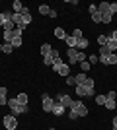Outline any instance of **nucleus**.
Listing matches in <instances>:
<instances>
[{"mask_svg":"<svg viewBox=\"0 0 117 130\" xmlns=\"http://www.w3.org/2000/svg\"><path fill=\"white\" fill-rule=\"evenodd\" d=\"M94 86H96L94 80H92V78H88L84 84H80V86L74 87V89H76V95H78V97H94V95H96Z\"/></svg>","mask_w":117,"mask_h":130,"instance_id":"1","label":"nucleus"},{"mask_svg":"<svg viewBox=\"0 0 117 130\" xmlns=\"http://www.w3.org/2000/svg\"><path fill=\"white\" fill-rule=\"evenodd\" d=\"M88 115V107L84 105V101H80V99H74V103H72V107H70V119L72 120H76V119H80V117H86Z\"/></svg>","mask_w":117,"mask_h":130,"instance_id":"2","label":"nucleus"},{"mask_svg":"<svg viewBox=\"0 0 117 130\" xmlns=\"http://www.w3.org/2000/svg\"><path fill=\"white\" fill-rule=\"evenodd\" d=\"M67 56H68V66L70 64H80V62H84L86 60V53H82V51H76V49H68L67 51Z\"/></svg>","mask_w":117,"mask_h":130,"instance_id":"3","label":"nucleus"},{"mask_svg":"<svg viewBox=\"0 0 117 130\" xmlns=\"http://www.w3.org/2000/svg\"><path fill=\"white\" fill-rule=\"evenodd\" d=\"M98 12L101 14V23H111L113 14L109 12V2H101V4H98Z\"/></svg>","mask_w":117,"mask_h":130,"instance_id":"4","label":"nucleus"},{"mask_svg":"<svg viewBox=\"0 0 117 130\" xmlns=\"http://www.w3.org/2000/svg\"><path fill=\"white\" fill-rule=\"evenodd\" d=\"M8 107L12 109V115H14V117H16V115L28 113V105H22L18 99H8Z\"/></svg>","mask_w":117,"mask_h":130,"instance_id":"5","label":"nucleus"},{"mask_svg":"<svg viewBox=\"0 0 117 130\" xmlns=\"http://www.w3.org/2000/svg\"><path fill=\"white\" fill-rule=\"evenodd\" d=\"M2 124H4L6 130H16V128H18V119L14 117V115H4Z\"/></svg>","mask_w":117,"mask_h":130,"instance_id":"6","label":"nucleus"},{"mask_svg":"<svg viewBox=\"0 0 117 130\" xmlns=\"http://www.w3.org/2000/svg\"><path fill=\"white\" fill-rule=\"evenodd\" d=\"M57 103H61L64 109H70L74 103V99L70 97V95H67V93H59V97H57Z\"/></svg>","mask_w":117,"mask_h":130,"instance_id":"7","label":"nucleus"},{"mask_svg":"<svg viewBox=\"0 0 117 130\" xmlns=\"http://www.w3.org/2000/svg\"><path fill=\"white\" fill-rule=\"evenodd\" d=\"M41 105H43L45 113H51V111H53V105H55V99H51L47 93H43V97H41Z\"/></svg>","mask_w":117,"mask_h":130,"instance_id":"8","label":"nucleus"},{"mask_svg":"<svg viewBox=\"0 0 117 130\" xmlns=\"http://www.w3.org/2000/svg\"><path fill=\"white\" fill-rule=\"evenodd\" d=\"M12 47H14V49H18V47H22V31H20V29H14V31H12Z\"/></svg>","mask_w":117,"mask_h":130,"instance_id":"9","label":"nucleus"},{"mask_svg":"<svg viewBox=\"0 0 117 130\" xmlns=\"http://www.w3.org/2000/svg\"><path fill=\"white\" fill-rule=\"evenodd\" d=\"M20 16H22V22L25 23V25H29V23L33 22V20H31V12H29L28 8H23V10L20 12Z\"/></svg>","mask_w":117,"mask_h":130,"instance_id":"10","label":"nucleus"},{"mask_svg":"<svg viewBox=\"0 0 117 130\" xmlns=\"http://www.w3.org/2000/svg\"><path fill=\"white\" fill-rule=\"evenodd\" d=\"M64 111H67V109L62 107L61 103H57V101H55V105H53V111H51V115H55V117H61V115H64Z\"/></svg>","mask_w":117,"mask_h":130,"instance_id":"11","label":"nucleus"},{"mask_svg":"<svg viewBox=\"0 0 117 130\" xmlns=\"http://www.w3.org/2000/svg\"><path fill=\"white\" fill-rule=\"evenodd\" d=\"M55 72H59L61 76H64V78H67V76H70V66H68V64H64V62H62V64L59 66V68H57Z\"/></svg>","mask_w":117,"mask_h":130,"instance_id":"12","label":"nucleus"},{"mask_svg":"<svg viewBox=\"0 0 117 130\" xmlns=\"http://www.w3.org/2000/svg\"><path fill=\"white\" fill-rule=\"evenodd\" d=\"M55 37L59 39V41H67V31H64V29H62V27H55Z\"/></svg>","mask_w":117,"mask_h":130,"instance_id":"13","label":"nucleus"},{"mask_svg":"<svg viewBox=\"0 0 117 130\" xmlns=\"http://www.w3.org/2000/svg\"><path fill=\"white\" fill-rule=\"evenodd\" d=\"M86 47H88V39H86V37L76 39V51H84Z\"/></svg>","mask_w":117,"mask_h":130,"instance_id":"14","label":"nucleus"},{"mask_svg":"<svg viewBox=\"0 0 117 130\" xmlns=\"http://www.w3.org/2000/svg\"><path fill=\"white\" fill-rule=\"evenodd\" d=\"M51 53H53V47H51V43H43V45H41V54H43V58H45V56H49Z\"/></svg>","mask_w":117,"mask_h":130,"instance_id":"15","label":"nucleus"},{"mask_svg":"<svg viewBox=\"0 0 117 130\" xmlns=\"http://www.w3.org/2000/svg\"><path fill=\"white\" fill-rule=\"evenodd\" d=\"M6 95H8V89L2 86L0 87V105H8V97Z\"/></svg>","mask_w":117,"mask_h":130,"instance_id":"16","label":"nucleus"},{"mask_svg":"<svg viewBox=\"0 0 117 130\" xmlns=\"http://www.w3.org/2000/svg\"><path fill=\"white\" fill-rule=\"evenodd\" d=\"M106 64H107V66H115V64H117V54H115V53H109V54H107Z\"/></svg>","mask_w":117,"mask_h":130,"instance_id":"17","label":"nucleus"},{"mask_svg":"<svg viewBox=\"0 0 117 130\" xmlns=\"http://www.w3.org/2000/svg\"><path fill=\"white\" fill-rule=\"evenodd\" d=\"M12 8H14V14H20V12H22L25 6H23L20 0H14V2H12Z\"/></svg>","mask_w":117,"mask_h":130,"instance_id":"18","label":"nucleus"},{"mask_svg":"<svg viewBox=\"0 0 117 130\" xmlns=\"http://www.w3.org/2000/svg\"><path fill=\"white\" fill-rule=\"evenodd\" d=\"M88 80V76L84 74V72H80V74H76L74 76V82H76V86H80V84H84V82Z\"/></svg>","mask_w":117,"mask_h":130,"instance_id":"19","label":"nucleus"},{"mask_svg":"<svg viewBox=\"0 0 117 130\" xmlns=\"http://www.w3.org/2000/svg\"><path fill=\"white\" fill-rule=\"evenodd\" d=\"M106 47H107L109 51H111V53H115V51H117V41L109 37V39H107V45H106Z\"/></svg>","mask_w":117,"mask_h":130,"instance_id":"20","label":"nucleus"},{"mask_svg":"<svg viewBox=\"0 0 117 130\" xmlns=\"http://www.w3.org/2000/svg\"><path fill=\"white\" fill-rule=\"evenodd\" d=\"M0 51L6 54H10L12 51H14V47H12V43H4V45H0Z\"/></svg>","mask_w":117,"mask_h":130,"instance_id":"21","label":"nucleus"},{"mask_svg":"<svg viewBox=\"0 0 117 130\" xmlns=\"http://www.w3.org/2000/svg\"><path fill=\"white\" fill-rule=\"evenodd\" d=\"M39 14H41V16H49V14H51V8L47 4H41V6H39Z\"/></svg>","mask_w":117,"mask_h":130,"instance_id":"22","label":"nucleus"},{"mask_svg":"<svg viewBox=\"0 0 117 130\" xmlns=\"http://www.w3.org/2000/svg\"><path fill=\"white\" fill-rule=\"evenodd\" d=\"M106 109H109V111L117 109V101H113V99H106Z\"/></svg>","mask_w":117,"mask_h":130,"instance_id":"23","label":"nucleus"},{"mask_svg":"<svg viewBox=\"0 0 117 130\" xmlns=\"http://www.w3.org/2000/svg\"><path fill=\"white\" fill-rule=\"evenodd\" d=\"M67 45H68V49H76V39H74L72 35H68L67 37Z\"/></svg>","mask_w":117,"mask_h":130,"instance_id":"24","label":"nucleus"},{"mask_svg":"<svg viewBox=\"0 0 117 130\" xmlns=\"http://www.w3.org/2000/svg\"><path fill=\"white\" fill-rule=\"evenodd\" d=\"M16 99H18V101H20L22 105H28V93H20Z\"/></svg>","mask_w":117,"mask_h":130,"instance_id":"25","label":"nucleus"},{"mask_svg":"<svg viewBox=\"0 0 117 130\" xmlns=\"http://www.w3.org/2000/svg\"><path fill=\"white\" fill-rule=\"evenodd\" d=\"M107 39H109L107 35H100V37H98V43H100V47H106V45H107Z\"/></svg>","mask_w":117,"mask_h":130,"instance_id":"26","label":"nucleus"},{"mask_svg":"<svg viewBox=\"0 0 117 130\" xmlns=\"http://www.w3.org/2000/svg\"><path fill=\"white\" fill-rule=\"evenodd\" d=\"M92 22L101 23V14H100V12H94V14H92Z\"/></svg>","mask_w":117,"mask_h":130,"instance_id":"27","label":"nucleus"},{"mask_svg":"<svg viewBox=\"0 0 117 130\" xmlns=\"http://www.w3.org/2000/svg\"><path fill=\"white\" fill-rule=\"evenodd\" d=\"M106 95H96V103H98V105H106Z\"/></svg>","mask_w":117,"mask_h":130,"instance_id":"28","label":"nucleus"},{"mask_svg":"<svg viewBox=\"0 0 117 130\" xmlns=\"http://www.w3.org/2000/svg\"><path fill=\"white\" fill-rule=\"evenodd\" d=\"M80 68H82V72L86 74V72L90 70V62H88V60H84V62H80Z\"/></svg>","mask_w":117,"mask_h":130,"instance_id":"29","label":"nucleus"},{"mask_svg":"<svg viewBox=\"0 0 117 130\" xmlns=\"http://www.w3.org/2000/svg\"><path fill=\"white\" fill-rule=\"evenodd\" d=\"M43 64H47V66H53V53H51L49 56H45V58H43Z\"/></svg>","mask_w":117,"mask_h":130,"instance_id":"30","label":"nucleus"},{"mask_svg":"<svg viewBox=\"0 0 117 130\" xmlns=\"http://www.w3.org/2000/svg\"><path fill=\"white\" fill-rule=\"evenodd\" d=\"M67 86L76 87V82H74V78H72V76H67Z\"/></svg>","mask_w":117,"mask_h":130,"instance_id":"31","label":"nucleus"},{"mask_svg":"<svg viewBox=\"0 0 117 130\" xmlns=\"http://www.w3.org/2000/svg\"><path fill=\"white\" fill-rule=\"evenodd\" d=\"M109 12H111V14H117V2H109Z\"/></svg>","mask_w":117,"mask_h":130,"instance_id":"32","label":"nucleus"},{"mask_svg":"<svg viewBox=\"0 0 117 130\" xmlns=\"http://www.w3.org/2000/svg\"><path fill=\"white\" fill-rule=\"evenodd\" d=\"M90 64H96V62H100V58L96 56V54H90V60H88Z\"/></svg>","mask_w":117,"mask_h":130,"instance_id":"33","label":"nucleus"},{"mask_svg":"<svg viewBox=\"0 0 117 130\" xmlns=\"http://www.w3.org/2000/svg\"><path fill=\"white\" fill-rule=\"evenodd\" d=\"M72 37H74V39H80V37H82V29H74Z\"/></svg>","mask_w":117,"mask_h":130,"instance_id":"34","label":"nucleus"},{"mask_svg":"<svg viewBox=\"0 0 117 130\" xmlns=\"http://www.w3.org/2000/svg\"><path fill=\"white\" fill-rule=\"evenodd\" d=\"M98 53H100V54H109L111 51L107 49V47H100V51H98Z\"/></svg>","mask_w":117,"mask_h":130,"instance_id":"35","label":"nucleus"},{"mask_svg":"<svg viewBox=\"0 0 117 130\" xmlns=\"http://www.w3.org/2000/svg\"><path fill=\"white\" fill-rule=\"evenodd\" d=\"M88 10H90V16H92L94 12H98V6H96V4H90V8H88Z\"/></svg>","mask_w":117,"mask_h":130,"instance_id":"36","label":"nucleus"},{"mask_svg":"<svg viewBox=\"0 0 117 130\" xmlns=\"http://www.w3.org/2000/svg\"><path fill=\"white\" fill-rule=\"evenodd\" d=\"M106 97H107V99H113V101H115L117 93H115V91H109V93H107V95H106Z\"/></svg>","mask_w":117,"mask_h":130,"instance_id":"37","label":"nucleus"},{"mask_svg":"<svg viewBox=\"0 0 117 130\" xmlns=\"http://www.w3.org/2000/svg\"><path fill=\"white\" fill-rule=\"evenodd\" d=\"M111 124H113V128H117V117H113V120H111Z\"/></svg>","mask_w":117,"mask_h":130,"instance_id":"38","label":"nucleus"},{"mask_svg":"<svg viewBox=\"0 0 117 130\" xmlns=\"http://www.w3.org/2000/svg\"><path fill=\"white\" fill-rule=\"evenodd\" d=\"M109 37H111V39H115V41H117V29H115V31L111 33V35H109Z\"/></svg>","mask_w":117,"mask_h":130,"instance_id":"39","label":"nucleus"},{"mask_svg":"<svg viewBox=\"0 0 117 130\" xmlns=\"http://www.w3.org/2000/svg\"><path fill=\"white\" fill-rule=\"evenodd\" d=\"M49 130H57V128H49Z\"/></svg>","mask_w":117,"mask_h":130,"instance_id":"40","label":"nucleus"}]
</instances>
